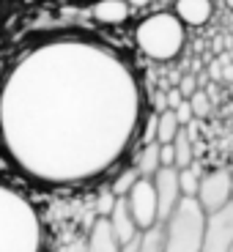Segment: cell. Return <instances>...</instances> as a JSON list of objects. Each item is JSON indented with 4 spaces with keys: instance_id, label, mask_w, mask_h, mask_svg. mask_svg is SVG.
Returning <instances> with one entry per match:
<instances>
[{
    "instance_id": "obj_6",
    "label": "cell",
    "mask_w": 233,
    "mask_h": 252,
    "mask_svg": "<svg viewBox=\"0 0 233 252\" xmlns=\"http://www.w3.org/2000/svg\"><path fill=\"white\" fill-rule=\"evenodd\" d=\"M203 252H233V197L222 208L206 214Z\"/></svg>"
},
{
    "instance_id": "obj_7",
    "label": "cell",
    "mask_w": 233,
    "mask_h": 252,
    "mask_svg": "<svg viewBox=\"0 0 233 252\" xmlns=\"http://www.w3.org/2000/svg\"><path fill=\"white\" fill-rule=\"evenodd\" d=\"M233 197V173L228 167H214V170L203 173L200 187H198V200L208 211L222 208Z\"/></svg>"
},
{
    "instance_id": "obj_15",
    "label": "cell",
    "mask_w": 233,
    "mask_h": 252,
    "mask_svg": "<svg viewBox=\"0 0 233 252\" xmlns=\"http://www.w3.org/2000/svg\"><path fill=\"white\" fill-rule=\"evenodd\" d=\"M173 154H176V167L184 170L189 164L195 162V148H192V137L187 134V129L178 132V137L173 140Z\"/></svg>"
},
{
    "instance_id": "obj_26",
    "label": "cell",
    "mask_w": 233,
    "mask_h": 252,
    "mask_svg": "<svg viewBox=\"0 0 233 252\" xmlns=\"http://www.w3.org/2000/svg\"><path fill=\"white\" fill-rule=\"evenodd\" d=\"M225 3H228V6H231V8H233V0H225Z\"/></svg>"
},
{
    "instance_id": "obj_24",
    "label": "cell",
    "mask_w": 233,
    "mask_h": 252,
    "mask_svg": "<svg viewBox=\"0 0 233 252\" xmlns=\"http://www.w3.org/2000/svg\"><path fill=\"white\" fill-rule=\"evenodd\" d=\"M162 145V143H159ZM162 167H176V154H173V143L162 145Z\"/></svg>"
},
{
    "instance_id": "obj_27",
    "label": "cell",
    "mask_w": 233,
    "mask_h": 252,
    "mask_svg": "<svg viewBox=\"0 0 233 252\" xmlns=\"http://www.w3.org/2000/svg\"><path fill=\"white\" fill-rule=\"evenodd\" d=\"M0 8H3V6H0Z\"/></svg>"
},
{
    "instance_id": "obj_4",
    "label": "cell",
    "mask_w": 233,
    "mask_h": 252,
    "mask_svg": "<svg viewBox=\"0 0 233 252\" xmlns=\"http://www.w3.org/2000/svg\"><path fill=\"white\" fill-rule=\"evenodd\" d=\"M206 208L198 197L184 195L170 217L162 222V252H203Z\"/></svg>"
},
{
    "instance_id": "obj_25",
    "label": "cell",
    "mask_w": 233,
    "mask_h": 252,
    "mask_svg": "<svg viewBox=\"0 0 233 252\" xmlns=\"http://www.w3.org/2000/svg\"><path fill=\"white\" fill-rule=\"evenodd\" d=\"M126 3H129L132 8H145V6H151L154 0H126Z\"/></svg>"
},
{
    "instance_id": "obj_13",
    "label": "cell",
    "mask_w": 233,
    "mask_h": 252,
    "mask_svg": "<svg viewBox=\"0 0 233 252\" xmlns=\"http://www.w3.org/2000/svg\"><path fill=\"white\" fill-rule=\"evenodd\" d=\"M134 167H137L140 176L154 178V173L162 167V145H159V143L143 145V148L137 151V157H134Z\"/></svg>"
},
{
    "instance_id": "obj_8",
    "label": "cell",
    "mask_w": 233,
    "mask_h": 252,
    "mask_svg": "<svg viewBox=\"0 0 233 252\" xmlns=\"http://www.w3.org/2000/svg\"><path fill=\"white\" fill-rule=\"evenodd\" d=\"M154 187H157V200H159V225H162L170 211L178 206L184 197L181 181H178V167H159L154 173Z\"/></svg>"
},
{
    "instance_id": "obj_10",
    "label": "cell",
    "mask_w": 233,
    "mask_h": 252,
    "mask_svg": "<svg viewBox=\"0 0 233 252\" xmlns=\"http://www.w3.org/2000/svg\"><path fill=\"white\" fill-rule=\"evenodd\" d=\"M85 252H126L107 217H99L94 222V227H91V233H88V241H85Z\"/></svg>"
},
{
    "instance_id": "obj_21",
    "label": "cell",
    "mask_w": 233,
    "mask_h": 252,
    "mask_svg": "<svg viewBox=\"0 0 233 252\" xmlns=\"http://www.w3.org/2000/svg\"><path fill=\"white\" fill-rule=\"evenodd\" d=\"M181 101H184V94L178 91V85H173V88L165 91V107H167V110H176Z\"/></svg>"
},
{
    "instance_id": "obj_9",
    "label": "cell",
    "mask_w": 233,
    "mask_h": 252,
    "mask_svg": "<svg viewBox=\"0 0 233 252\" xmlns=\"http://www.w3.org/2000/svg\"><path fill=\"white\" fill-rule=\"evenodd\" d=\"M107 220H110V225H113L118 241L124 244V250H126V247H132L134 241L143 236L140 225L134 222L132 211H129V206H126V197H115L113 206H110V211H107Z\"/></svg>"
},
{
    "instance_id": "obj_12",
    "label": "cell",
    "mask_w": 233,
    "mask_h": 252,
    "mask_svg": "<svg viewBox=\"0 0 233 252\" xmlns=\"http://www.w3.org/2000/svg\"><path fill=\"white\" fill-rule=\"evenodd\" d=\"M173 11L187 28H203L214 14V6L211 0H176Z\"/></svg>"
},
{
    "instance_id": "obj_14",
    "label": "cell",
    "mask_w": 233,
    "mask_h": 252,
    "mask_svg": "<svg viewBox=\"0 0 233 252\" xmlns=\"http://www.w3.org/2000/svg\"><path fill=\"white\" fill-rule=\"evenodd\" d=\"M181 129L184 126H181V121H178L176 110H167V107L159 110V115H157V143H162V145L173 143Z\"/></svg>"
},
{
    "instance_id": "obj_19",
    "label": "cell",
    "mask_w": 233,
    "mask_h": 252,
    "mask_svg": "<svg viewBox=\"0 0 233 252\" xmlns=\"http://www.w3.org/2000/svg\"><path fill=\"white\" fill-rule=\"evenodd\" d=\"M157 115H159L157 110L145 115V121H143V129H140V143H143V145H148V143H157Z\"/></svg>"
},
{
    "instance_id": "obj_23",
    "label": "cell",
    "mask_w": 233,
    "mask_h": 252,
    "mask_svg": "<svg viewBox=\"0 0 233 252\" xmlns=\"http://www.w3.org/2000/svg\"><path fill=\"white\" fill-rule=\"evenodd\" d=\"M176 115H178V121H181V126H187L189 121H195V110H192V104H189V99H184L181 104L176 107Z\"/></svg>"
},
{
    "instance_id": "obj_16",
    "label": "cell",
    "mask_w": 233,
    "mask_h": 252,
    "mask_svg": "<svg viewBox=\"0 0 233 252\" xmlns=\"http://www.w3.org/2000/svg\"><path fill=\"white\" fill-rule=\"evenodd\" d=\"M126 252H162V225L145 230L132 247H126Z\"/></svg>"
},
{
    "instance_id": "obj_11",
    "label": "cell",
    "mask_w": 233,
    "mask_h": 252,
    "mask_svg": "<svg viewBox=\"0 0 233 252\" xmlns=\"http://www.w3.org/2000/svg\"><path fill=\"white\" fill-rule=\"evenodd\" d=\"M94 19L99 25H107V28H118L124 25L129 14H132V6L126 0H94V8H91Z\"/></svg>"
},
{
    "instance_id": "obj_22",
    "label": "cell",
    "mask_w": 233,
    "mask_h": 252,
    "mask_svg": "<svg viewBox=\"0 0 233 252\" xmlns=\"http://www.w3.org/2000/svg\"><path fill=\"white\" fill-rule=\"evenodd\" d=\"M178 91L184 94V99H189V96L198 91V77L195 74H184L181 82H178Z\"/></svg>"
},
{
    "instance_id": "obj_20",
    "label": "cell",
    "mask_w": 233,
    "mask_h": 252,
    "mask_svg": "<svg viewBox=\"0 0 233 252\" xmlns=\"http://www.w3.org/2000/svg\"><path fill=\"white\" fill-rule=\"evenodd\" d=\"M189 104H192V110H195V118H206L208 107H211V101H208V96L203 94V91H195V94L189 96Z\"/></svg>"
},
{
    "instance_id": "obj_17",
    "label": "cell",
    "mask_w": 233,
    "mask_h": 252,
    "mask_svg": "<svg viewBox=\"0 0 233 252\" xmlns=\"http://www.w3.org/2000/svg\"><path fill=\"white\" fill-rule=\"evenodd\" d=\"M200 167H198L195 162L189 164V167H184V170H178V181H181V192L187 197H198V187H200Z\"/></svg>"
},
{
    "instance_id": "obj_2",
    "label": "cell",
    "mask_w": 233,
    "mask_h": 252,
    "mask_svg": "<svg viewBox=\"0 0 233 252\" xmlns=\"http://www.w3.org/2000/svg\"><path fill=\"white\" fill-rule=\"evenodd\" d=\"M0 252H47V227L19 187L0 181Z\"/></svg>"
},
{
    "instance_id": "obj_1",
    "label": "cell",
    "mask_w": 233,
    "mask_h": 252,
    "mask_svg": "<svg viewBox=\"0 0 233 252\" xmlns=\"http://www.w3.org/2000/svg\"><path fill=\"white\" fill-rule=\"evenodd\" d=\"M143 121L134 66L91 36L44 38L0 80V151L38 187H88L113 173Z\"/></svg>"
},
{
    "instance_id": "obj_3",
    "label": "cell",
    "mask_w": 233,
    "mask_h": 252,
    "mask_svg": "<svg viewBox=\"0 0 233 252\" xmlns=\"http://www.w3.org/2000/svg\"><path fill=\"white\" fill-rule=\"evenodd\" d=\"M134 44L151 61H173L181 55L184 44H187V25L176 17V11H154L137 22Z\"/></svg>"
},
{
    "instance_id": "obj_5",
    "label": "cell",
    "mask_w": 233,
    "mask_h": 252,
    "mask_svg": "<svg viewBox=\"0 0 233 252\" xmlns=\"http://www.w3.org/2000/svg\"><path fill=\"white\" fill-rule=\"evenodd\" d=\"M126 206L132 211L134 222L140 225V230H151L159 225V200H157V187H154V178L140 176L134 181V187L126 192Z\"/></svg>"
},
{
    "instance_id": "obj_18",
    "label": "cell",
    "mask_w": 233,
    "mask_h": 252,
    "mask_svg": "<svg viewBox=\"0 0 233 252\" xmlns=\"http://www.w3.org/2000/svg\"><path fill=\"white\" fill-rule=\"evenodd\" d=\"M137 178H140V173H137V167L132 164L129 170H124V173H121V176L113 181V195H115V197H124L126 192L134 187V181H137Z\"/></svg>"
}]
</instances>
